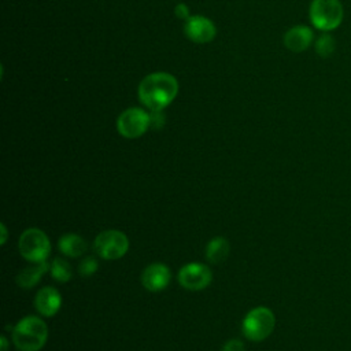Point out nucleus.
<instances>
[{"label":"nucleus","instance_id":"1","mask_svg":"<svg viewBox=\"0 0 351 351\" xmlns=\"http://www.w3.org/2000/svg\"><path fill=\"white\" fill-rule=\"evenodd\" d=\"M178 92L177 80L169 73L148 74L138 85V99L151 111L167 107Z\"/></svg>","mask_w":351,"mask_h":351},{"label":"nucleus","instance_id":"2","mask_svg":"<svg viewBox=\"0 0 351 351\" xmlns=\"http://www.w3.org/2000/svg\"><path fill=\"white\" fill-rule=\"evenodd\" d=\"M48 339V328L37 315H26L12 328V343L19 351H40Z\"/></svg>","mask_w":351,"mask_h":351},{"label":"nucleus","instance_id":"3","mask_svg":"<svg viewBox=\"0 0 351 351\" xmlns=\"http://www.w3.org/2000/svg\"><path fill=\"white\" fill-rule=\"evenodd\" d=\"M313 26L321 32L337 29L344 18V8L340 0H313L308 8Z\"/></svg>","mask_w":351,"mask_h":351},{"label":"nucleus","instance_id":"4","mask_svg":"<svg viewBox=\"0 0 351 351\" xmlns=\"http://www.w3.org/2000/svg\"><path fill=\"white\" fill-rule=\"evenodd\" d=\"M18 250L22 258L32 263L45 262L51 254V241L38 228H29L19 236Z\"/></svg>","mask_w":351,"mask_h":351},{"label":"nucleus","instance_id":"5","mask_svg":"<svg viewBox=\"0 0 351 351\" xmlns=\"http://www.w3.org/2000/svg\"><path fill=\"white\" fill-rule=\"evenodd\" d=\"M274 325L276 317L273 311L265 306H259L247 313L243 319L241 329L248 340L262 341L271 335Z\"/></svg>","mask_w":351,"mask_h":351},{"label":"nucleus","instance_id":"6","mask_svg":"<svg viewBox=\"0 0 351 351\" xmlns=\"http://www.w3.org/2000/svg\"><path fill=\"white\" fill-rule=\"evenodd\" d=\"M93 248L100 258L106 261H115L128 252L129 239L123 232L117 229L103 230L96 236Z\"/></svg>","mask_w":351,"mask_h":351},{"label":"nucleus","instance_id":"7","mask_svg":"<svg viewBox=\"0 0 351 351\" xmlns=\"http://www.w3.org/2000/svg\"><path fill=\"white\" fill-rule=\"evenodd\" d=\"M151 126V115L143 108H128L117 119V130L126 138L143 136Z\"/></svg>","mask_w":351,"mask_h":351},{"label":"nucleus","instance_id":"8","mask_svg":"<svg viewBox=\"0 0 351 351\" xmlns=\"http://www.w3.org/2000/svg\"><path fill=\"white\" fill-rule=\"evenodd\" d=\"M213 273L204 263L191 262L184 265L178 271V282L189 291H202L210 285Z\"/></svg>","mask_w":351,"mask_h":351},{"label":"nucleus","instance_id":"9","mask_svg":"<svg viewBox=\"0 0 351 351\" xmlns=\"http://www.w3.org/2000/svg\"><path fill=\"white\" fill-rule=\"evenodd\" d=\"M171 271L165 263H151L141 274V284L149 292H160L170 284Z\"/></svg>","mask_w":351,"mask_h":351},{"label":"nucleus","instance_id":"10","mask_svg":"<svg viewBox=\"0 0 351 351\" xmlns=\"http://www.w3.org/2000/svg\"><path fill=\"white\" fill-rule=\"evenodd\" d=\"M185 34L195 43L197 44H204L208 43L214 38L215 36V26L214 23L200 15H193L189 16L185 22Z\"/></svg>","mask_w":351,"mask_h":351},{"label":"nucleus","instance_id":"11","mask_svg":"<svg viewBox=\"0 0 351 351\" xmlns=\"http://www.w3.org/2000/svg\"><path fill=\"white\" fill-rule=\"evenodd\" d=\"M62 306V296L53 287H43L34 298L36 310L44 317H53Z\"/></svg>","mask_w":351,"mask_h":351},{"label":"nucleus","instance_id":"12","mask_svg":"<svg viewBox=\"0 0 351 351\" xmlns=\"http://www.w3.org/2000/svg\"><path fill=\"white\" fill-rule=\"evenodd\" d=\"M314 34L308 26L298 25L284 34V45L292 52H303L313 43Z\"/></svg>","mask_w":351,"mask_h":351},{"label":"nucleus","instance_id":"13","mask_svg":"<svg viewBox=\"0 0 351 351\" xmlns=\"http://www.w3.org/2000/svg\"><path fill=\"white\" fill-rule=\"evenodd\" d=\"M58 247L59 251L69 256V258H77L81 256L86 252L88 250V244L84 240L82 236L77 234V233H66L62 234V237L58 241Z\"/></svg>","mask_w":351,"mask_h":351},{"label":"nucleus","instance_id":"14","mask_svg":"<svg viewBox=\"0 0 351 351\" xmlns=\"http://www.w3.org/2000/svg\"><path fill=\"white\" fill-rule=\"evenodd\" d=\"M49 271V263L45 261V262H40V263H34L32 266H27L25 267L23 270H21L16 276V284L21 287V288H25V289H30L33 288L36 284L40 282V278L47 273Z\"/></svg>","mask_w":351,"mask_h":351},{"label":"nucleus","instance_id":"15","mask_svg":"<svg viewBox=\"0 0 351 351\" xmlns=\"http://www.w3.org/2000/svg\"><path fill=\"white\" fill-rule=\"evenodd\" d=\"M229 251H230V245H229V241L225 239V237H214L211 239L207 245H206V258L208 262L211 263H221L223 262L228 255H229Z\"/></svg>","mask_w":351,"mask_h":351},{"label":"nucleus","instance_id":"16","mask_svg":"<svg viewBox=\"0 0 351 351\" xmlns=\"http://www.w3.org/2000/svg\"><path fill=\"white\" fill-rule=\"evenodd\" d=\"M49 273L51 277L58 282H69L73 277V269L70 263L63 258H55L49 263Z\"/></svg>","mask_w":351,"mask_h":351},{"label":"nucleus","instance_id":"17","mask_svg":"<svg viewBox=\"0 0 351 351\" xmlns=\"http://www.w3.org/2000/svg\"><path fill=\"white\" fill-rule=\"evenodd\" d=\"M314 48H315V52L318 56L329 58L336 48V41L329 32H322L321 36L315 40Z\"/></svg>","mask_w":351,"mask_h":351},{"label":"nucleus","instance_id":"18","mask_svg":"<svg viewBox=\"0 0 351 351\" xmlns=\"http://www.w3.org/2000/svg\"><path fill=\"white\" fill-rule=\"evenodd\" d=\"M99 267V262L95 256H85L78 266V271L82 277H89L92 274H95L97 271Z\"/></svg>","mask_w":351,"mask_h":351},{"label":"nucleus","instance_id":"19","mask_svg":"<svg viewBox=\"0 0 351 351\" xmlns=\"http://www.w3.org/2000/svg\"><path fill=\"white\" fill-rule=\"evenodd\" d=\"M221 351H244V344L239 339H230L223 344Z\"/></svg>","mask_w":351,"mask_h":351},{"label":"nucleus","instance_id":"20","mask_svg":"<svg viewBox=\"0 0 351 351\" xmlns=\"http://www.w3.org/2000/svg\"><path fill=\"white\" fill-rule=\"evenodd\" d=\"M149 115H151V126L152 128L158 129L163 125L165 118L160 115V111H152V114H149Z\"/></svg>","mask_w":351,"mask_h":351},{"label":"nucleus","instance_id":"21","mask_svg":"<svg viewBox=\"0 0 351 351\" xmlns=\"http://www.w3.org/2000/svg\"><path fill=\"white\" fill-rule=\"evenodd\" d=\"M174 12H176V15H177L178 18L186 19V18H188V14H189V8H188V5H185L184 3H180V4L174 8Z\"/></svg>","mask_w":351,"mask_h":351},{"label":"nucleus","instance_id":"22","mask_svg":"<svg viewBox=\"0 0 351 351\" xmlns=\"http://www.w3.org/2000/svg\"><path fill=\"white\" fill-rule=\"evenodd\" d=\"M0 230H1V236H0V244H5L7 239H8V232L4 223H0Z\"/></svg>","mask_w":351,"mask_h":351},{"label":"nucleus","instance_id":"23","mask_svg":"<svg viewBox=\"0 0 351 351\" xmlns=\"http://www.w3.org/2000/svg\"><path fill=\"white\" fill-rule=\"evenodd\" d=\"M8 350V340L5 336L0 337V351H7Z\"/></svg>","mask_w":351,"mask_h":351}]
</instances>
